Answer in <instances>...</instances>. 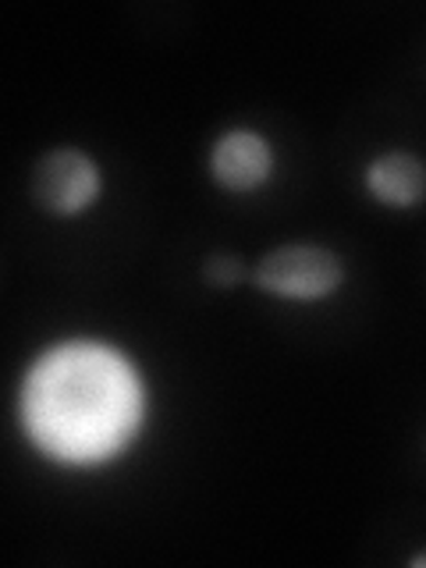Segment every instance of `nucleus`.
Here are the masks:
<instances>
[{
    "label": "nucleus",
    "instance_id": "obj_1",
    "mask_svg": "<svg viewBox=\"0 0 426 568\" xmlns=\"http://www.w3.org/2000/svg\"><path fill=\"white\" fill-rule=\"evenodd\" d=\"M142 395L132 366L100 345H68L36 363L26 384V426L43 452L97 462L135 434Z\"/></svg>",
    "mask_w": 426,
    "mask_h": 568
},
{
    "label": "nucleus",
    "instance_id": "obj_2",
    "mask_svg": "<svg viewBox=\"0 0 426 568\" xmlns=\"http://www.w3.org/2000/svg\"><path fill=\"white\" fill-rule=\"evenodd\" d=\"M345 271L331 248L320 245H288L266 253L256 266V284L281 298H324L337 292Z\"/></svg>",
    "mask_w": 426,
    "mask_h": 568
},
{
    "label": "nucleus",
    "instance_id": "obj_3",
    "mask_svg": "<svg viewBox=\"0 0 426 568\" xmlns=\"http://www.w3.org/2000/svg\"><path fill=\"white\" fill-rule=\"evenodd\" d=\"M100 192V171L97 164L79 150H58L40 160L32 174V195L47 213L71 217L85 210Z\"/></svg>",
    "mask_w": 426,
    "mask_h": 568
},
{
    "label": "nucleus",
    "instance_id": "obj_4",
    "mask_svg": "<svg viewBox=\"0 0 426 568\" xmlns=\"http://www.w3.org/2000/svg\"><path fill=\"white\" fill-rule=\"evenodd\" d=\"M213 178L227 192H253L266 182L274 168L271 146L256 132H227L217 146H213Z\"/></svg>",
    "mask_w": 426,
    "mask_h": 568
},
{
    "label": "nucleus",
    "instance_id": "obj_5",
    "mask_svg": "<svg viewBox=\"0 0 426 568\" xmlns=\"http://www.w3.org/2000/svg\"><path fill=\"white\" fill-rule=\"evenodd\" d=\"M366 185L384 206H416L426 195V168L413 153H387L369 164Z\"/></svg>",
    "mask_w": 426,
    "mask_h": 568
},
{
    "label": "nucleus",
    "instance_id": "obj_6",
    "mask_svg": "<svg viewBox=\"0 0 426 568\" xmlns=\"http://www.w3.org/2000/svg\"><path fill=\"white\" fill-rule=\"evenodd\" d=\"M206 277H210V284H217V288H231V284H239V277H242V263H239V256H224V253L210 256V263H206Z\"/></svg>",
    "mask_w": 426,
    "mask_h": 568
},
{
    "label": "nucleus",
    "instance_id": "obj_7",
    "mask_svg": "<svg viewBox=\"0 0 426 568\" xmlns=\"http://www.w3.org/2000/svg\"><path fill=\"white\" fill-rule=\"evenodd\" d=\"M413 565H416V568H423V565H426V550H423V555H416V558H413Z\"/></svg>",
    "mask_w": 426,
    "mask_h": 568
}]
</instances>
